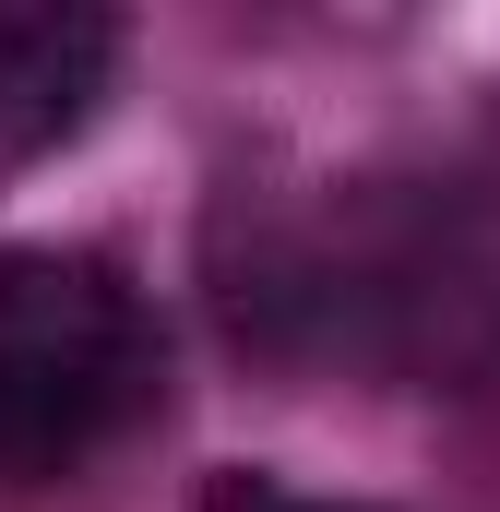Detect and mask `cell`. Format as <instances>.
I'll list each match as a JSON object with an SVG mask.
<instances>
[{"label": "cell", "instance_id": "obj_1", "mask_svg": "<svg viewBox=\"0 0 500 512\" xmlns=\"http://www.w3.org/2000/svg\"><path fill=\"white\" fill-rule=\"evenodd\" d=\"M167 393V334L108 251H0V477L48 489L96 465Z\"/></svg>", "mask_w": 500, "mask_h": 512}, {"label": "cell", "instance_id": "obj_3", "mask_svg": "<svg viewBox=\"0 0 500 512\" xmlns=\"http://www.w3.org/2000/svg\"><path fill=\"white\" fill-rule=\"evenodd\" d=\"M203 512H358V501H310V489H286L262 465H215L203 477Z\"/></svg>", "mask_w": 500, "mask_h": 512}, {"label": "cell", "instance_id": "obj_2", "mask_svg": "<svg viewBox=\"0 0 500 512\" xmlns=\"http://www.w3.org/2000/svg\"><path fill=\"white\" fill-rule=\"evenodd\" d=\"M108 72H120L108 12H0V191L96 120Z\"/></svg>", "mask_w": 500, "mask_h": 512}]
</instances>
